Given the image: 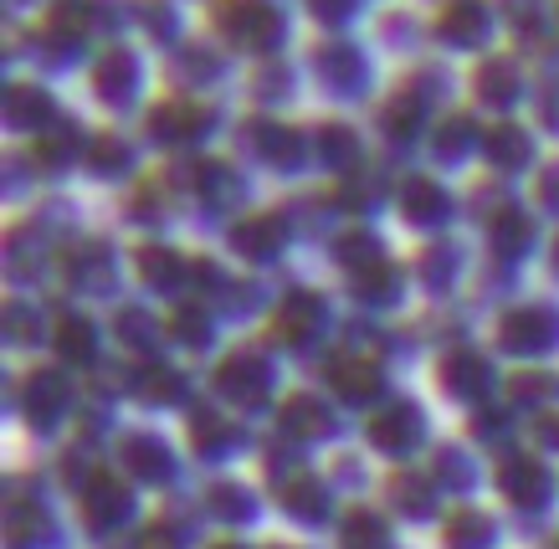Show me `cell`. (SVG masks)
Here are the masks:
<instances>
[{"label":"cell","instance_id":"1","mask_svg":"<svg viewBox=\"0 0 559 549\" xmlns=\"http://www.w3.org/2000/svg\"><path fill=\"white\" fill-rule=\"evenodd\" d=\"M549 313H513L509 324H503V344H509V349H544V344H549Z\"/></svg>","mask_w":559,"mask_h":549},{"label":"cell","instance_id":"2","mask_svg":"<svg viewBox=\"0 0 559 549\" xmlns=\"http://www.w3.org/2000/svg\"><path fill=\"white\" fill-rule=\"evenodd\" d=\"M221 391H231L237 401H257V395L267 391V370L257 360H226V370H221Z\"/></svg>","mask_w":559,"mask_h":549},{"label":"cell","instance_id":"3","mask_svg":"<svg viewBox=\"0 0 559 549\" xmlns=\"http://www.w3.org/2000/svg\"><path fill=\"white\" fill-rule=\"evenodd\" d=\"M129 514V493H123L119 482L114 478H98L93 482V488H87V518H93V524H114V518H123Z\"/></svg>","mask_w":559,"mask_h":549},{"label":"cell","instance_id":"4","mask_svg":"<svg viewBox=\"0 0 559 549\" xmlns=\"http://www.w3.org/2000/svg\"><path fill=\"white\" fill-rule=\"evenodd\" d=\"M503 488H509L519 503H539L544 488H549V478H544L539 463H524V457H519V463L503 467Z\"/></svg>","mask_w":559,"mask_h":549},{"label":"cell","instance_id":"5","mask_svg":"<svg viewBox=\"0 0 559 549\" xmlns=\"http://www.w3.org/2000/svg\"><path fill=\"white\" fill-rule=\"evenodd\" d=\"M416 431H421L416 411H385V416H374L370 437L380 446H411V442H416Z\"/></svg>","mask_w":559,"mask_h":549},{"label":"cell","instance_id":"6","mask_svg":"<svg viewBox=\"0 0 559 549\" xmlns=\"http://www.w3.org/2000/svg\"><path fill=\"white\" fill-rule=\"evenodd\" d=\"M344 549H385V524L374 514H349L344 518Z\"/></svg>","mask_w":559,"mask_h":549},{"label":"cell","instance_id":"7","mask_svg":"<svg viewBox=\"0 0 559 549\" xmlns=\"http://www.w3.org/2000/svg\"><path fill=\"white\" fill-rule=\"evenodd\" d=\"M447 539H452V549H477L492 539V524L483 514H457L447 524Z\"/></svg>","mask_w":559,"mask_h":549},{"label":"cell","instance_id":"8","mask_svg":"<svg viewBox=\"0 0 559 549\" xmlns=\"http://www.w3.org/2000/svg\"><path fill=\"white\" fill-rule=\"evenodd\" d=\"M57 344H62L68 360H87V355H93V329H87V319H62Z\"/></svg>","mask_w":559,"mask_h":549},{"label":"cell","instance_id":"9","mask_svg":"<svg viewBox=\"0 0 559 549\" xmlns=\"http://www.w3.org/2000/svg\"><path fill=\"white\" fill-rule=\"evenodd\" d=\"M129 467H134V473H144V478H159L170 463H165V446H159V442L134 437V442H129Z\"/></svg>","mask_w":559,"mask_h":549},{"label":"cell","instance_id":"10","mask_svg":"<svg viewBox=\"0 0 559 549\" xmlns=\"http://www.w3.org/2000/svg\"><path fill=\"white\" fill-rule=\"evenodd\" d=\"M334 380H340V391L355 395V401H359V395H374V391H380V375H374L370 365H340V375H334Z\"/></svg>","mask_w":559,"mask_h":549},{"label":"cell","instance_id":"11","mask_svg":"<svg viewBox=\"0 0 559 549\" xmlns=\"http://www.w3.org/2000/svg\"><path fill=\"white\" fill-rule=\"evenodd\" d=\"M308 329H313V303H308V298H293L288 309L277 313V334H288V339H304Z\"/></svg>","mask_w":559,"mask_h":549},{"label":"cell","instance_id":"12","mask_svg":"<svg viewBox=\"0 0 559 549\" xmlns=\"http://www.w3.org/2000/svg\"><path fill=\"white\" fill-rule=\"evenodd\" d=\"M447 385H452L457 395H473L477 385H483V365H477L473 355H462V360H452V365H447Z\"/></svg>","mask_w":559,"mask_h":549},{"label":"cell","instance_id":"13","mask_svg":"<svg viewBox=\"0 0 559 549\" xmlns=\"http://www.w3.org/2000/svg\"><path fill=\"white\" fill-rule=\"evenodd\" d=\"M62 401H68V385H62L57 375H36L32 380V411H57Z\"/></svg>","mask_w":559,"mask_h":549},{"label":"cell","instance_id":"14","mask_svg":"<svg viewBox=\"0 0 559 549\" xmlns=\"http://www.w3.org/2000/svg\"><path fill=\"white\" fill-rule=\"evenodd\" d=\"M288 427L298 431V437H313V431H323V411L319 406H313V401H304V395H298V401H288Z\"/></svg>","mask_w":559,"mask_h":549},{"label":"cell","instance_id":"15","mask_svg":"<svg viewBox=\"0 0 559 549\" xmlns=\"http://www.w3.org/2000/svg\"><path fill=\"white\" fill-rule=\"evenodd\" d=\"M288 509H293L298 518H319V514H323L319 488H313V482H293V488H288Z\"/></svg>","mask_w":559,"mask_h":549},{"label":"cell","instance_id":"16","mask_svg":"<svg viewBox=\"0 0 559 549\" xmlns=\"http://www.w3.org/2000/svg\"><path fill=\"white\" fill-rule=\"evenodd\" d=\"M36 534H47V518L41 514H26V518H11V545H32Z\"/></svg>","mask_w":559,"mask_h":549},{"label":"cell","instance_id":"17","mask_svg":"<svg viewBox=\"0 0 559 549\" xmlns=\"http://www.w3.org/2000/svg\"><path fill=\"white\" fill-rule=\"evenodd\" d=\"M144 395H159V401H175V395H180V380L170 375V370H150V380H144Z\"/></svg>","mask_w":559,"mask_h":549},{"label":"cell","instance_id":"18","mask_svg":"<svg viewBox=\"0 0 559 549\" xmlns=\"http://www.w3.org/2000/svg\"><path fill=\"white\" fill-rule=\"evenodd\" d=\"M395 503L411 509V514H426V488L421 482H395Z\"/></svg>","mask_w":559,"mask_h":549},{"label":"cell","instance_id":"19","mask_svg":"<svg viewBox=\"0 0 559 549\" xmlns=\"http://www.w3.org/2000/svg\"><path fill=\"white\" fill-rule=\"evenodd\" d=\"M216 514H226V518L247 514V493H237V488H216Z\"/></svg>","mask_w":559,"mask_h":549},{"label":"cell","instance_id":"20","mask_svg":"<svg viewBox=\"0 0 559 549\" xmlns=\"http://www.w3.org/2000/svg\"><path fill=\"white\" fill-rule=\"evenodd\" d=\"M175 334H180V339H190V344H201L205 339V319H195V313H180V319H175Z\"/></svg>","mask_w":559,"mask_h":549},{"label":"cell","instance_id":"21","mask_svg":"<svg viewBox=\"0 0 559 549\" xmlns=\"http://www.w3.org/2000/svg\"><path fill=\"white\" fill-rule=\"evenodd\" d=\"M513 395H519V401H539V395H549V380H513Z\"/></svg>","mask_w":559,"mask_h":549},{"label":"cell","instance_id":"22","mask_svg":"<svg viewBox=\"0 0 559 549\" xmlns=\"http://www.w3.org/2000/svg\"><path fill=\"white\" fill-rule=\"evenodd\" d=\"M139 549H175V539H170V534H165V529H150V534H144V545H139Z\"/></svg>","mask_w":559,"mask_h":549},{"label":"cell","instance_id":"23","mask_svg":"<svg viewBox=\"0 0 559 549\" xmlns=\"http://www.w3.org/2000/svg\"><path fill=\"white\" fill-rule=\"evenodd\" d=\"M539 431L549 437V442H559V421H539Z\"/></svg>","mask_w":559,"mask_h":549},{"label":"cell","instance_id":"24","mask_svg":"<svg viewBox=\"0 0 559 549\" xmlns=\"http://www.w3.org/2000/svg\"><path fill=\"white\" fill-rule=\"evenodd\" d=\"M216 549H237V545H216Z\"/></svg>","mask_w":559,"mask_h":549}]
</instances>
